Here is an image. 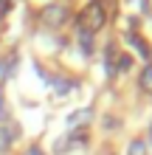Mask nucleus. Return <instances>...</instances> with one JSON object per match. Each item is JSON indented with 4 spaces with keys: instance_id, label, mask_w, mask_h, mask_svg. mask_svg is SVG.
<instances>
[{
    "instance_id": "obj_1",
    "label": "nucleus",
    "mask_w": 152,
    "mask_h": 155,
    "mask_svg": "<svg viewBox=\"0 0 152 155\" xmlns=\"http://www.w3.org/2000/svg\"><path fill=\"white\" fill-rule=\"evenodd\" d=\"M68 17H70V8L62 6V3H51V6L42 8V23L48 28H59L62 23H68Z\"/></svg>"
},
{
    "instance_id": "obj_2",
    "label": "nucleus",
    "mask_w": 152,
    "mask_h": 155,
    "mask_svg": "<svg viewBox=\"0 0 152 155\" xmlns=\"http://www.w3.org/2000/svg\"><path fill=\"white\" fill-rule=\"evenodd\" d=\"M90 118H93V110H90V107H79V110H73V113L65 118V124H68L70 133H76V130H82L85 124H90Z\"/></svg>"
},
{
    "instance_id": "obj_3",
    "label": "nucleus",
    "mask_w": 152,
    "mask_h": 155,
    "mask_svg": "<svg viewBox=\"0 0 152 155\" xmlns=\"http://www.w3.org/2000/svg\"><path fill=\"white\" fill-rule=\"evenodd\" d=\"M42 79H45L48 85L57 90V96H68L70 90L76 87V79H65V76H45V74H42Z\"/></svg>"
},
{
    "instance_id": "obj_4",
    "label": "nucleus",
    "mask_w": 152,
    "mask_h": 155,
    "mask_svg": "<svg viewBox=\"0 0 152 155\" xmlns=\"http://www.w3.org/2000/svg\"><path fill=\"white\" fill-rule=\"evenodd\" d=\"M85 20L90 23V25H87L90 31L102 28V25H104V8H102L99 3H90V6H87V12H85Z\"/></svg>"
},
{
    "instance_id": "obj_5",
    "label": "nucleus",
    "mask_w": 152,
    "mask_h": 155,
    "mask_svg": "<svg viewBox=\"0 0 152 155\" xmlns=\"http://www.w3.org/2000/svg\"><path fill=\"white\" fill-rule=\"evenodd\" d=\"M127 42H130L132 48H135V51L141 54V57H144V59H149V57H152V51H149V45L144 42V37H141V34H132V31H130V34H127Z\"/></svg>"
},
{
    "instance_id": "obj_6",
    "label": "nucleus",
    "mask_w": 152,
    "mask_h": 155,
    "mask_svg": "<svg viewBox=\"0 0 152 155\" xmlns=\"http://www.w3.org/2000/svg\"><path fill=\"white\" fill-rule=\"evenodd\" d=\"M79 48H82V54H85V57H90V54H93V34L90 31H79Z\"/></svg>"
},
{
    "instance_id": "obj_7",
    "label": "nucleus",
    "mask_w": 152,
    "mask_h": 155,
    "mask_svg": "<svg viewBox=\"0 0 152 155\" xmlns=\"http://www.w3.org/2000/svg\"><path fill=\"white\" fill-rule=\"evenodd\" d=\"M11 141H14V130L0 127V152H8V150H11Z\"/></svg>"
},
{
    "instance_id": "obj_8",
    "label": "nucleus",
    "mask_w": 152,
    "mask_h": 155,
    "mask_svg": "<svg viewBox=\"0 0 152 155\" xmlns=\"http://www.w3.org/2000/svg\"><path fill=\"white\" fill-rule=\"evenodd\" d=\"M14 62H17V57H14V54H8L6 59H0V79H6V76H8V71L14 68Z\"/></svg>"
},
{
    "instance_id": "obj_9",
    "label": "nucleus",
    "mask_w": 152,
    "mask_h": 155,
    "mask_svg": "<svg viewBox=\"0 0 152 155\" xmlns=\"http://www.w3.org/2000/svg\"><path fill=\"white\" fill-rule=\"evenodd\" d=\"M127 155H147V141H141V138L130 141V150H127Z\"/></svg>"
},
{
    "instance_id": "obj_10",
    "label": "nucleus",
    "mask_w": 152,
    "mask_h": 155,
    "mask_svg": "<svg viewBox=\"0 0 152 155\" xmlns=\"http://www.w3.org/2000/svg\"><path fill=\"white\" fill-rule=\"evenodd\" d=\"M138 82H141V87H144V90H152V65H147L144 71H141Z\"/></svg>"
},
{
    "instance_id": "obj_11",
    "label": "nucleus",
    "mask_w": 152,
    "mask_h": 155,
    "mask_svg": "<svg viewBox=\"0 0 152 155\" xmlns=\"http://www.w3.org/2000/svg\"><path fill=\"white\" fill-rule=\"evenodd\" d=\"M85 141H87V133H85V130H76V133L68 138V150H70V147H82Z\"/></svg>"
},
{
    "instance_id": "obj_12",
    "label": "nucleus",
    "mask_w": 152,
    "mask_h": 155,
    "mask_svg": "<svg viewBox=\"0 0 152 155\" xmlns=\"http://www.w3.org/2000/svg\"><path fill=\"white\" fill-rule=\"evenodd\" d=\"M130 3H132V6H135V8H138V12H147V8H149V6H147V0H130Z\"/></svg>"
},
{
    "instance_id": "obj_13",
    "label": "nucleus",
    "mask_w": 152,
    "mask_h": 155,
    "mask_svg": "<svg viewBox=\"0 0 152 155\" xmlns=\"http://www.w3.org/2000/svg\"><path fill=\"white\" fill-rule=\"evenodd\" d=\"M130 68V57H121L118 59V71H127Z\"/></svg>"
},
{
    "instance_id": "obj_14",
    "label": "nucleus",
    "mask_w": 152,
    "mask_h": 155,
    "mask_svg": "<svg viewBox=\"0 0 152 155\" xmlns=\"http://www.w3.org/2000/svg\"><path fill=\"white\" fill-rule=\"evenodd\" d=\"M23 155H45V152H42L40 147H28V150H25V152H23Z\"/></svg>"
},
{
    "instance_id": "obj_15",
    "label": "nucleus",
    "mask_w": 152,
    "mask_h": 155,
    "mask_svg": "<svg viewBox=\"0 0 152 155\" xmlns=\"http://www.w3.org/2000/svg\"><path fill=\"white\" fill-rule=\"evenodd\" d=\"M104 127H107V130H110V127H118V121H115L113 116H107V121H104Z\"/></svg>"
},
{
    "instance_id": "obj_16",
    "label": "nucleus",
    "mask_w": 152,
    "mask_h": 155,
    "mask_svg": "<svg viewBox=\"0 0 152 155\" xmlns=\"http://www.w3.org/2000/svg\"><path fill=\"white\" fill-rule=\"evenodd\" d=\"M8 8H11V6H8V0H0V14H6Z\"/></svg>"
},
{
    "instance_id": "obj_17",
    "label": "nucleus",
    "mask_w": 152,
    "mask_h": 155,
    "mask_svg": "<svg viewBox=\"0 0 152 155\" xmlns=\"http://www.w3.org/2000/svg\"><path fill=\"white\" fill-rule=\"evenodd\" d=\"M147 144H152V124H149V141H147Z\"/></svg>"
},
{
    "instance_id": "obj_18",
    "label": "nucleus",
    "mask_w": 152,
    "mask_h": 155,
    "mask_svg": "<svg viewBox=\"0 0 152 155\" xmlns=\"http://www.w3.org/2000/svg\"><path fill=\"white\" fill-rule=\"evenodd\" d=\"M0 107H3V93H0Z\"/></svg>"
}]
</instances>
